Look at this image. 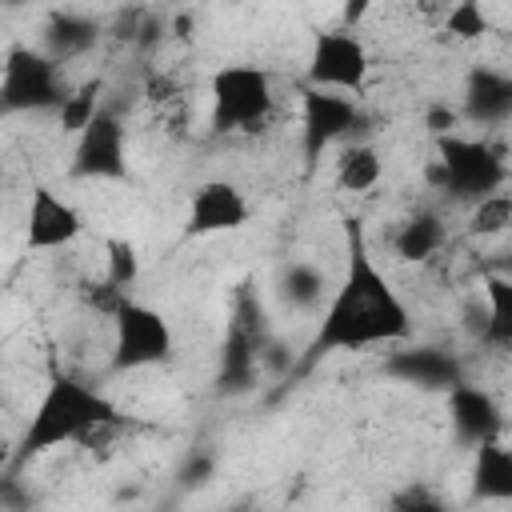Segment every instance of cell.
Masks as SVG:
<instances>
[{
	"instance_id": "1",
	"label": "cell",
	"mask_w": 512,
	"mask_h": 512,
	"mask_svg": "<svg viewBox=\"0 0 512 512\" xmlns=\"http://www.w3.org/2000/svg\"><path fill=\"white\" fill-rule=\"evenodd\" d=\"M344 276L328 296L316 336L304 348L300 368H312L336 352H364L376 344H404L412 340V312L388 272L376 264L368 248V232L360 216H344Z\"/></svg>"
},
{
	"instance_id": "2",
	"label": "cell",
	"mask_w": 512,
	"mask_h": 512,
	"mask_svg": "<svg viewBox=\"0 0 512 512\" xmlns=\"http://www.w3.org/2000/svg\"><path fill=\"white\" fill-rule=\"evenodd\" d=\"M124 424H128V416L100 388L52 368L44 396L36 400V408L16 440L12 464H28L36 456L56 452L60 444H84L88 436H96L104 428H124Z\"/></svg>"
},
{
	"instance_id": "3",
	"label": "cell",
	"mask_w": 512,
	"mask_h": 512,
	"mask_svg": "<svg viewBox=\"0 0 512 512\" xmlns=\"http://www.w3.org/2000/svg\"><path fill=\"white\" fill-rule=\"evenodd\" d=\"M212 112H208V128L216 136L228 132H256L268 124L272 108H276V92H272V72L256 68V64H224L212 72Z\"/></svg>"
},
{
	"instance_id": "4",
	"label": "cell",
	"mask_w": 512,
	"mask_h": 512,
	"mask_svg": "<svg viewBox=\"0 0 512 512\" xmlns=\"http://www.w3.org/2000/svg\"><path fill=\"white\" fill-rule=\"evenodd\" d=\"M68 96V80L56 56L32 44H12L0 64V116L56 112Z\"/></svg>"
},
{
	"instance_id": "5",
	"label": "cell",
	"mask_w": 512,
	"mask_h": 512,
	"mask_svg": "<svg viewBox=\"0 0 512 512\" xmlns=\"http://www.w3.org/2000/svg\"><path fill=\"white\" fill-rule=\"evenodd\" d=\"M432 180L452 196V200H480L496 188H504V152L488 140H472V136H456L444 132L436 136V160H432Z\"/></svg>"
},
{
	"instance_id": "6",
	"label": "cell",
	"mask_w": 512,
	"mask_h": 512,
	"mask_svg": "<svg viewBox=\"0 0 512 512\" xmlns=\"http://www.w3.org/2000/svg\"><path fill=\"white\" fill-rule=\"evenodd\" d=\"M176 352V332L168 316L144 300L124 296L120 308L112 312V352L108 368L112 372H140V368H160Z\"/></svg>"
},
{
	"instance_id": "7",
	"label": "cell",
	"mask_w": 512,
	"mask_h": 512,
	"mask_svg": "<svg viewBox=\"0 0 512 512\" xmlns=\"http://www.w3.org/2000/svg\"><path fill=\"white\" fill-rule=\"evenodd\" d=\"M368 48L356 36V28H320L312 36V52H308V72L304 84L316 88H336V92H364L368 84Z\"/></svg>"
},
{
	"instance_id": "8",
	"label": "cell",
	"mask_w": 512,
	"mask_h": 512,
	"mask_svg": "<svg viewBox=\"0 0 512 512\" xmlns=\"http://www.w3.org/2000/svg\"><path fill=\"white\" fill-rule=\"evenodd\" d=\"M72 180H128V136H124V120L100 104V112L76 132V148H72V164H68Z\"/></svg>"
},
{
	"instance_id": "9",
	"label": "cell",
	"mask_w": 512,
	"mask_h": 512,
	"mask_svg": "<svg viewBox=\"0 0 512 512\" xmlns=\"http://www.w3.org/2000/svg\"><path fill=\"white\" fill-rule=\"evenodd\" d=\"M356 128H364V112L356 104L352 92H336V88H316L304 84L300 96V140H304V160H320L324 148H332L336 140L352 136Z\"/></svg>"
},
{
	"instance_id": "10",
	"label": "cell",
	"mask_w": 512,
	"mask_h": 512,
	"mask_svg": "<svg viewBox=\"0 0 512 512\" xmlns=\"http://www.w3.org/2000/svg\"><path fill=\"white\" fill-rule=\"evenodd\" d=\"M260 352H264V332H260V308L244 296L236 304V316L228 324L224 348H220V372H216V388L236 396L248 392L256 372H260Z\"/></svg>"
},
{
	"instance_id": "11",
	"label": "cell",
	"mask_w": 512,
	"mask_h": 512,
	"mask_svg": "<svg viewBox=\"0 0 512 512\" xmlns=\"http://www.w3.org/2000/svg\"><path fill=\"white\" fill-rule=\"evenodd\" d=\"M252 220V204L244 196L240 184L232 180H204L192 200H188V216H184V236L200 240V236H220V232H240Z\"/></svg>"
},
{
	"instance_id": "12",
	"label": "cell",
	"mask_w": 512,
	"mask_h": 512,
	"mask_svg": "<svg viewBox=\"0 0 512 512\" xmlns=\"http://www.w3.org/2000/svg\"><path fill=\"white\" fill-rule=\"evenodd\" d=\"M84 216L72 200H64L56 188L36 184L28 196V216H24V244L28 252H56L80 240Z\"/></svg>"
},
{
	"instance_id": "13",
	"label": "cell",
	"mask_w": 512,
	"mask_h": 512,
	"mask_svg": "<svg viewBox=\"0 0 512 512\" xmlns=\"http://www.w3.org/2000/svg\"><path fill=\"white\" fill-rule=\"evenodd\" d=\"M384 376H392L400 384H412V388H424V392H448L452 384L468 380L460 356L440 348V344H408V348L392 352L384 360Z\"/></svg>"
},
{
	"instance_id": "14",
	"label": "cell",
	"mask_w": 512,
	"mask_h": 512,
	"mask_svg": "<svg viewBox=\"0 0 512 512\" xmlns=\"http://www.w3.org/2000/svg\"><path fill=\"white\" fill-rule=\"evenodd\" d=\"M444 400H448V420H452V436H456V444L476 448L480 440L504 432L500 404H496L492 392H484L480 384L460 380V384H452V388L444 392Z\"/></svg>"
},
{
	"instance_id": "15",
	"label": "cell",
	"mask_w": 512,
	"mask_h": 512,
	"mask_svg": "<svg viewBox=\"0 0 512 512\" xmlns=\"http://www.w3.org/2000/svg\"><path fill=\"white\" fill-rule=\"evenodd\" d=\"M512 116V76L500 68L476 64L464 84V112L460 120H472L480 128H500Z\"/></svg>"
},
{
	"instance_id": "16",
	"label": "cell",
	"mask_w": 512,
	"mask_h": 512,
	"mask_svg": "<svg viewBox=\"0 0 512 512\" xmlns=\"http://www.w3.org/2000/svg\"><path fill=\"white\" fill-rule=\"evenodd\" d=\"M472 492L480 500H512V448L504 444V432L476 444Z\"/></svg>"
},
{
	"instance_id": "17",
	"label": "cell",
	"mask_w": 512,
	"mask_h": 512,
	"mask_svg": "<svg viewBox=\"0 0 512 512\" xmlns=\"http://www.w3.org/2000/svg\"><path fill=\"white\" fill-rule=\"evenodd\" d=\"M444 240H448V232H444L440 216H436V212H416V216H408V220L396 228L392 252H396L404 264H424V260H432V256L444 248Z\"/></svg>"
},
{
	"instance_id": "18",
	"label": "cell",
	"mask_w": 512,
	"mask_h": 512,
	"mask_svg": "<svg viewBox=\"0 0 512 512\" xmlns=\"http://www.w3.org/2000/svg\"><path fill=\"white\" fill-rule=\"evenodd\" d=\"M384 180V156L368 140H352L336 156V184L344 192H372Z\"/></svg>"
},
{
	"instance_id": "19",
	"label": "cell",
	"mask_w": 512,
	"mask_h": 512,
	"mask_svg": "<svg viewBox=\"0 0 512 512\" xmlns=\"http://www.w3.org/2000/svg\"><path fill=\"white\" fill-rule=\"evenodd\" d=\"M96 36H100V24H96L92 16L60 12V16H52V20H48L44 52H48V56H56V60L64 64V60H72V56L88 52V48L96 44Z\"/></svg>"
},
{
	"instance_id": "20",
	"label": "cell",
	"mask_w": 512,
	"mask_h": 512,
	"mask_svg": "<svg viewBox=\"0 0 512 512\" xmlns=\"http://www.w3.org/2000/svg\"><path fill=\"white\" fill-rule=\"evenodd\" d=\"M484 292H488V312L480 320V344L504 352L512 344V280L488 272L484 276Z\"/></svg>"
},
{
	"instance_id": "21",
	"label": "cell",
	"mask_w": 512,
	"mask_h": 512,
	"mask_svg": "<svg viewBox=\"0 0 512 512\" xmlns=\"http://www.w3.org/2000/svg\"><path fill=\"white\" fill-rule=\"evenodd\" d=\"M100 92H104V80L100 76H92V80H84L76 92L68 88V96H64V104L56 108V116H60V128L68 132V136H76L96 112H100Z\"/></svg>"
},
{
	"instance_id": "22",
	"label": "cell",
	"mask_w": 512,
	"mask_h": 512,
	"mask_svg": "<svg viewBox=\"0 0 512 512\" xmlns=\"http://www.w3.org/2000/svg\"><path fill=\"white\" fill-rule=\"evenodd\" d=\"M104 280L128 292L140 280V252L128 236H108L104 240Z\"/></svg>"
},
{
	"instance_id": "23",
	"label": "cell",
	"mask_w": 512,
	"mask_h": 512,
	"mask_svg": "<svg viewBox=\"0 0 512 512\" xmlns=\"http://www.w3.org/2000/svg\"><path fill=\"white\" fill-rule=\"evenodd\" d=\"M508 224H512V196L504 188H496V192L476 200L468 232L472 236H500V232H508Z\"/></svg>"
},
{
	"instance_id": "24",
	"label": "cell",
	"mask_w": 512,
	"mask_h": 512,
	"mask_svg": "<svg viewBox=\"0 0 512 512\" xmlns=\"http://www.w3.org/2000/svg\"><path fill=\"white\" fill-rule=\"evenodd\" d=\"M444 32L452 40H484L492 32V20H488L480 0H456L444 16Z\"/></svg>"
},
{
	"instance_id": "25",
	"label": "cell",
	"mask_w": 512,
	"mask_h": 512,
	"mask_svg": "<svg viewBox=\"0 0 512 512\" xmlns=\"http://www.w3.org/2000/svg\"><path fill=\"white\" fill-rule=\"evenodd\" d=\"M284 292H288L300 308H312V304L320 300V292H324V276H320L316 268L296 264V268H288V276H284Z\"/></svg>"
},
{
	"instance_id": "26",
	"label": "cell",
	"mask_w": 512,
	"mask_h": 512,
	"mask_svg": "<svg viewBox=\"0 0 512 512\" xmlns=\"http://www.w3.org/2000/svg\"><path fill=\"white\" fill-rule=\"evenodd\" d=\"M80 296H84V304H88L92 312H100V316H108V320H112V312L120 308V300H124L128 292H120V288H116V284H108V280H88Z\"/></svg>"
},
{
	"instance_id": "27",
	"label": "cell",
	"mask_w": 512,
	"mask_h": 512,
	"mask_svg": "<svg viewBox=\"0 0 512 512\" xmlns=\"http://www.w3.org/2000/svg\"><path fill=\"white\" fill-rule=\"evenodd\" d=\"M456 124H460V112H452L448 104H432V108H428V128H432V136L456 132Z\"/></svg>"
},
{
	"instance_id": "28",
	"label": "cell",
	"mask_w": 512,
	"mask_h": 512,
	"mask_svg": "<svg viewBox=\"0 0 512 512\" xmlns=\"http://www.w3.org/2000/svg\"><path fill=\"white\" fill-rule=\"evenodd\" d=\"M368 4H372V0H344V8H340V28H356V24L368 16Z\"/></svg>"
},
{
	"instance_id": "29",
	"label": "cell",
	"mask_w": 512,
	"mask_h": 512,
	"mask_svg": "<svg viewBox=\"0 0 512 512\" xmlns=\"http://www.w3.org/2000/svg\"><path fill=\"white\" fill-rule=\"evenodd\" d=\"M8 460H12V452H8V444H0V468H4Z\"/></svg>"
},
{
	"instance_id": "30",
	"label": "cell",
	"mask_w": 512,
	"mask_h": 512,
	"mask_svg": "<svg viewBox=\"0 0 512 512\" xmlns=\"http://www.w3.org/2000/svg\"><path fill=\"white\" fill-rule=\"evenodd\" d=\"M4 4H32V0H4Z\"/></svg>"
}]
</instances>
